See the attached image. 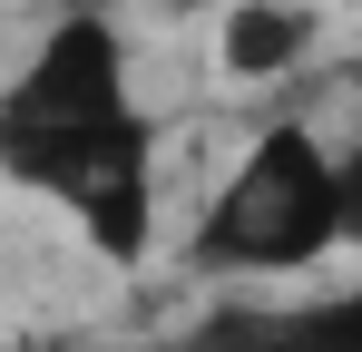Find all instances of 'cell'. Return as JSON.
<instances>
[{
  "label": "cell",
  "mask_w": 362,
  "mask_h": 352,
  "mask_svg": "<svg viewBox=\"0 0 362 352\" xmlns=\"http://www.w3.org/2000/svg\"><path fill=\"white\" fill-rule=\"evenodd\" d=\"M0 186L49 196L98 264L157 254L167 137L137 88V49L108 10L49 20L0 78Z\"/></svg>",
  "instance_id": "obj_1"
},
{
  "label": "cell",
  "mask_w": 362,
  "mask_h": 352,
  "mask_svg": "<svg viewBox=\"0 0 362 352\" xmlns=\"http://www.w3.org/2000/svg\"><path fill=\"white\" fill-rule=\"evenodd\" d=\"M362 206H353V167L313 117H264L245 137L235 176L206 196L196 216V264L206 274H313L353 245Z\"/></svg>",
  "instance_id": "obj_2"
},
{
  "label": "cell",
  "mask_w": 362,
  "mask_h": 352,
  "mask_svg": "<svg viewBox=\"0 0 362 352\" xmlns=\"http://www.w3.org/2000/svg\"><path fill=\"white\" fill-rule=\"evenodd\" d=\"M206 30H216V69L235 88H274V78H294L323 49V10L313 0H226Z\"/></svg>",
  "instance_id": "obj_3"
},
{
  "label": "cell",
  "mask_w": 362,
  "mask_h": 352,
  "mask_svg": "<svg viewBox=\"0 0 362 352\" xmlns=\"http://www.w3.org/2000/svg\"><path fill=\"white\" fill-rule=\"evenodd\" d=\"M147 10H157V20H216L226 0H147Z\"/></svg>",
  "instance_id": "obj_4"
},
{
  "label": "cell",
  "mask_w": 362,
  "mask_h": 352,
  "mask_svg": "<svg viewBox=\"0 0 362 352\" xmlns=\"http://www.w3.org/2000/svg\"><path fill=\"white\" fill-rule=\"evenodd\" d=\"M294 352H353V333H323V343H294Z\"/></svg>",
  "instance_id": "obj_5"
}]
</instances>
